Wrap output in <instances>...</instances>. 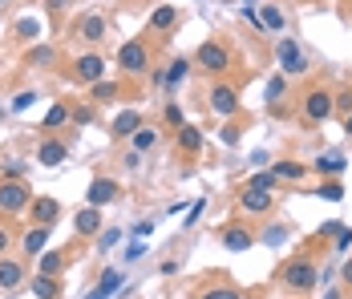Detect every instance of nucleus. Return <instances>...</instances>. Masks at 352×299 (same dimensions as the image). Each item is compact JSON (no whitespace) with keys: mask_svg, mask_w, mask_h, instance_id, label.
<instances>
[{"mask_svg":"<svg viewBox=\"0 0 352 299\" xmlns=\"http://www.w3.org/2000/svg\"><path fill=\"white\" fill-rule=\"evenodd\" d=\"M89 122H94V109L89 105H77L73 109V126H89Z\"/></svg>","mask_w":352,"mask_h":299,"instance_id":"nucleus-44","label":"nucleus"},{"mask_svg":"<svg viewBox=\"0 0 352 299\" xmlns=\"http://www.w3.org/2000/svg\"><path fill=\"white\" fill-rule=\"evenodd\" d=\"M162 122H166L170 130H178V126H186V118H182V109H178V105H166V113H162Z\"/></svg>","mask_w":352,"mask_h":299,"instance_id":"nucleus-41","label":"nucleus"},{"mask_svg":"<svg viewBox=\"0 0 352 299\" xmlns=\"http://www.w3.org/2000/svg\"><path fill=\"white\" fill-rule=\"evenodd\" d=\"M308 162H292V158H283V162H272V174L280 178V182H287V186H296V182H304L308 178Z\"/></svg>","mask_w":352,"mask_h":299,"instance_id":"nucleus-19","label":"nucleus"},{"mask_svg":"<svg viewBox=\"0 0 352 299\" xmlns=\"http://www.w3.org/2000/svg\"><path fill=\"white\" fill-rule=\"evenodd\" d=\"M344 133H349V137H352V113H349V118H344Z\"/></svg>","mask_w":352,"mask_h":299,"instance_id":"nucleus-56","label":"nucleus"},{"mask_svg":"<svg viewBox=\"0 0 352 299\" xmlns=\"http://www.w3.org/2000/svg\"><path fill=\"white\" fill-rule=\"evenodd\" d=\"M118 69L126 73V77H142L146 69H150V45L134 36V41H126L122 49H118Z\"/></svg>","mask_w":352,"mask_h":299,"instance_id":"nucleus-7","label":"nucleus"},{"mask_svg":"<svg viewBox=\"0 0 352 299\" xmlns=\"http://www.w3.org/2000/svg\"><path fill=\"white\" fill-rule=\"evenodd\" d=\"M12 36H16L21 45H36V41H41V21L29 16V12H25V16H16V21H12Z\"/></svg>","mask_w":352,"mask_h":299,"instance_id":"nucleus-22","label":"nucleus"},{"mask_svg":"<svg viewBox=\"0 0 352 299\" xmlns=\"http://www.w3.org/2000/svg\"><path fill=\"white\" fill-rule=\"evenodd\" d=\"M247 186H255V190H272V195H276V190H280V178H276L272 166H267V170H255V174L247 178Z\"/></svg>","mask_w":352,"mask_h":299,"instance_id":"nucleus-34","label":"nucleus"},{"mask_svg":"<svg viewBox=\"0 0 352 299\" xmlns=\"http://www.w3.org/2000/svg\"><path fill=\"white\" fill-rule=\"evenodd\" d=\"M340 227H344L340 219H328V223H320V234H328V239H336V234H340Z\"/></svg>","mask_w":352,"mask_h":299,"instance_id":"nucleus-47","label":"nucleus"},{"mask_svg":"<svg viewBox=\"0 0 352 299\" xmlns=\"http://www.w3.org/2000/svg\"><path fill=\"white\" fill-rule=\"evenodd\" d=\"M340 279L352 287V259H344V267H340Z\"/></svg>","mask_w":352,"mask_h":299,"instance_id":"nucleus-53","label":"nucleus"},{"mask_svg":"<svg viewBox=\"0 0 352 299\" xmlns=\"http://www.w3.org/2000/svg\"><path fill=\"white\" fill-rule=\"evenodd\" d=\"M33 202V190L25 178H0V214H25Z\"/></svg>","mask_w":352,"mask_h":299,"instance_id":"nucleus-4","label":"nucleus"},{"mask_svg":"<svg viewBox=\"0 0 352 299\" xmlns=\"http://www.w3.org/2000/svg\"><path fill=\"white\" fill-rule=\"evenodd\" d=\"M272 206H276L272 190H255V186L243 182V190H239V210L243 214H272Z\"/></svg>","mask_w":352,"mask_h":299,"instance_id":"nucleus-11","label":"nucleus"},{"mask_svg":"<svg viewBox=\"0 0 352 299\" xmlns=\"http://www.w3.org/2000/svg\"><path fill=\"white\" fill-rule=\"evenodd\" d=\"M25 65H33V69H53L57 65V45H29L25 49Z\"/></svg>","mask_w":352,"mask_h":299,"instance_id":"nucleus-20","label":"nucleus"},{"mask_svg":"<svg viewBox=\"0 0 352 299\" xmlns=\"http://www.w3.org/2000/svg\"><path fill=\"white\" fill-rule=\"evenodd\" d=\"M142 166V154L138 150H130V154H126V170H138Z\"/></svg>","mask_w":352,"mask_h":299,"instance_id":"nucleus-51","label":"nucleus"},{"mask_svg":"<svg viewBox=\"0 0 352 299\" xmlns=\"http://www.w3.org/2000/svg\"><path fill=\"white\" fill-rule=\"evenodd\" d=\"M73 81H81V85L106 81V57H102L98 49H89V53H77V61H73Z\"/></svg>","mask_w":352,"mask_h":299,"instance_id":"nucleus-8","label":"nucleus"},{"mask_svg":"<svg viewBox=\"0 0 352 299\" xmlns=\"http://www.w3.org/2000/svg\"><path fill=\"white\" fill-rule=\"evenodd\" d=\"M85 299H109V291H106V287H94V291H89Z\"/></svg>","mask_w":352,"mask_h":299,"instance_id":"nucleus-54","label":"nucleus"},{"mask_svg":"<svg viewBox=\"0 0 352 299\" xmlns=\"http://www.w3.org/2000/svg\"><path fill=\"white\" fill-rule=\"evenodd\" d=\"M203 210H207V199H199L195 206H190V214H186V223H182V227H195V223L203 219Z\"/></svg>","mask_w":352,"mask_h":299,"instance_id":"nucleus-45","label":"nucleus"},{"mask_svg":"<svg viewBox=\"0 0 352 299\" xmlns=\"http://www.w3.org/2000/svg\"><path fill=\"white\" fill-rule=\"evenodd\" d=\"M263 243H272V247H280L283 243V227L280 223H272V231H263Z\"/></svg>","mask_w":352,"mask_h":299,"instance_id":"nucleus-46","label":"nucleus"},{"mask_svg":"<svg viewBox=\"0 0 352 299\" xmlns=\"http://www.w3.org/2000/svg\"><path fill=\"white\" fill-rule=\"evenodd\" d=\"M219 137H223V146H235V142H239V126H235V122H227V126L219 130Z\"/></svg>","mask_w":352,"mask_h":299,"instance_id":"nucleus-42","label":"nucleus"},{"mask_svg":"<svg viewBox=\"0 0 352 299\" xmlns=\"http://www.w3.org/2000/svg\"><path fill=\"white\" fill-rule=\"evenodd\" d=\"M150 231H154V223H150V219H142L138 227H130V234H134V239H146Z\"/></svg>","mask_w":352,"mask_h":299,"instance_id":"nucleus-49","label":"nucleus"},{"mask_svg":"<svg viewBox=\"0 0 352 299\" xmlns=\"http://www.w3.org/2000/svg\"><path fill=\"white\" fill-rule=\"evenodd\" d=\"M312 170H316L320 178H340V174L349 170V158H344L340 150H324L316 162H312Z\"/></svg>","mask_w":352,"mask_h":299,"instance_id":"nucleus-16","label":"nucleus"},{"mask_svg":"<svg viewBox=\"0 0 352 299\" xmlns=\"http://www.w3.org/2000/svg\"><path fill=\"white\" fill-rule=\"evenodd\" d=\"M276 61H280L283 77H304V73H312L308 53H304L300 41H292V36H280V41H276Z\"/></svg>","mask_w":352,"mask_h":299,"instance_id":"nucleus-2","label":"nucleus"},{"mask_svg":"<svg viewBox=\"0 0 352 299\" xmlns=\"http://www.w3.org/2000/svg\"><path fill=\"white\" fill-rule=\"evenodd\" d=\"M154 146H158V126H146V122H142V130L130 137V150L146 154V150H154Z\"/></svg>","mask_w":352,"mask_h":299,"instance_id":"nucleus-28","label":"nucleus"},{"mask_svg":"<svg viewBox=\"0 0 352 299\" xmlns=\"http://www.w3.org/2000/svg\"><path fill=\"white\" fill-rule=\"evenodd\" d=\"M36 162H41V166H49V170L65 166V162H69V146H65L61 137H45V142L36 146Z\"/></svg>","mask_w":352,"mask_h":299,"instance_id":"nucleus-12","label":"nucleus"},{"mask_svg":"<svg viewBox=\"0 0 352 299\" xmlns=\"http://www.w3.org/2000/svg\"><path fill=\"white\" fill-rule=\"evenodd\" d=\"M276 283H280V287H287V291H312V287L320 283L316 259H312L308 251H300V255L283 259L280 271H276Z\"/></svg>","mask_w":352,"mask_h":299,"instance_id":"nucleus-1","label":"nucleus"},{"mask_svg":"<svg viewBox=\"0 0 352 299\" xmlns=\"http://www.w3.org/2000/svg\"><path fill=\"white\" fill-rule=\"evenodd\" d=\"M122 283H126V275H122V271H113V267H106V271H102V279H98V287H106L109 296H113Z\"/></svg>","mask_w":352,"mask_h":299,"instance_id":"nucleus-38","label":"nucleus"},{"mask_svg":"<svg viewBox=\"0 0 352 299\" xmlns=\"http://www.w3.org/2000/svg\"><path fill=\"white\" fill-rule=\"evenodd\" d=\"M219 243H223L227 251H251V247H255V231L235 219V223H223V227H219Z\"/></svg>","mask_w":352,"mask_h":299,"instance_id":"nucleus-9","label":"nucleus"},{"mask_svg":"<svg viewBox=\"0 0 352 299\" xmlns=\"http://www.w3.org/2000/svg\"><path fill=\"white\" fill-rule=\"evenodd\" d=\"M178 25V8L175 4H158L154 12H150V33H170Z\"/></svg>","mask_w":352,"mask_h":299,"instance_id":"nucleus-23","label":"nucleus"},{"mask_svg":"<svg viewBox=\"0 0 352 299\" xmlns=\"http://www.w3.org/2000/svg\"><path fill=\"white\" fill-rule=\"evenodd\" d=\"M0 174L4 178H25L29 174V162L25 158H8V162H0Z\"/></svg>","mask_w":352,"mask_h":299,"instance_id":"nucleus-39","label":"nucleus"},{"mask_svg":"<svg viewBox=\"0 0 352 299\" xmlns=\"http://www.w3.org/2000/svg\"><path fill=\"white\" fill-rule=\"evenodd\" d=\"M73 122V109L65 105V101H57L49 113H45V130H57V126H69Z\"/></svg>","mask_w":352,"mask_h":299,"instance_id":"nucleus-32","label":"nucleus"},{"mask_svg":"<svg viewBox=\"0 0 352 299\" xmlns=\"http://www.w3.org/2000/svg\"><path fill=\"white\" fill-rule=\"evenodd\" d=\"M142 255H146V243H142V239H134V243L126 247V255H122V259H126V263H134V259H142Z\"/></svg>","mask_w":352,"mask_h":299,"instance_id":"nucleus-43","label":"nucleus"},{"mask_svg":"<svg viewBox=\"0 0 352 299\" xmlns=\"http://www.w3.org/2000/svg\"><path fill=\"white\" fill-rule=\"evenodd\" d=\"M21 283H25V263L0 255V291H16Z\"/></svg>","mask_w":352,"mask_h":299,"instance_id":"nucleus-18","label":"nucleus"},{"mask_svg":"<svg viewBox=\"0 0 352 299\" xmlns=\"http://www.w3.org/2000/svg\"><path fill=\"white\" fill-rule=\"evenodd\" d=\"M352 247V227H340V234H336V251H349Z\"/></svg>","mask_w":352,"mask_h":299,"instance_id":"nucleus-48","label":"nucleus"},{"mask_svg":"<svg viewBox=\"0 0 352 299\" xmlns=\"http://www.w3.org/2000/svg\"><path fill=\"white\" fill-rule=\"evenodd\" d=\"M29 287H33L36 299H61V275H41L36 271L33 279H29Z\"/></svg>","mask_w":352,"mask_h":299,"instance_id":"nucleus-21","label":"nucleus"},{"mask_svg":"<svg viewBox=\"0 0 352 299\" xmlns=\"http://www.w3.org/2000/svg\"><path fill=\"white\" fill-rule=\"evenodd\" d=\"M178 150H182V154H199V150H203V130L190 126V122L178 126Z\"/></svg>","mask_w":352,"mask_h":299,"instance_id":"nucleus-26","label":"nucleus"},{"mask_svg":"<svg viewBox=\"0 0 352 299\" xmlns=\"http://www.w3.org/2000/svg\"><path fill=\"white\" fill-rule=\"evenodd\" d=\"M287 81H292V77H272V81H267V89H263V101H267V105H272V109H280L283 105V93H287Z\"/></svg>","mask_w":352,"mask_h":299,"instance_id":"nucleus-30","label":"nucleus"},{"mask_svg":"<svg viewBox=\"0 0 352 299\" xmlns=\"http://www.w3.org/2000/svg\"><path fill=\"white\" fill-rule=\"evenodd\" d=\"M65 267H69V251H41V259H36L41 275H61Z\"/></svg>","mask_w":352,"mask_h":299,"instance_id":"nucleus-25","label":"nucleus"},{"mask_svg":"<svg viewBox=\"0 0 352 299\" xmlns=\"http://www.w3.org/2000/svg\"><path fill=\"white\" fill-rule=\"evenodd\" d=\"M186 73H190V61H186V57H175L170 69H166V89H178V85L186 81Z\"/></svg>","mask_w":352,"mask_h":299,"instance_id":"nucleus-33","label":"nucleus"},{"mask_svg":"<svg viewBox=\"0 0 352 299\" xmlns=\"http://www.w3.org/2000/svg\"><path fill=\"white\" fill-rule=\"evenodd\" d=\"M158 271H162V275H178V259H166V263L158 267Z\"/></svg>","mask_w":352,"mask_h":299,"instance_id":"nucleus-52","label":"nucleus"},{"mask_svg":"<svg viewBox=\"0 0 352 299\" xmlns=\"http://www.w3.org/2000/svg\"><path fill=\"white\" fill-rule=\"evenodd\" d=\"M332 105H336V113H340V118H349V113H352V85L332 89Z\"/></svg>","mask_w":352,"mask_h":299,"instance_id":"nucleus-35","label":"nucleus"},{"mask_svg":"<svg viewBox=\"0 0 352 299\" xmlns=\"http://www.w3.org/2000/svg\"><path fill=\"white\" fill-rule=\"evenodd\" d=\"M243 299H251V296H243Z\"/></svg>","mask_w":352,"mask_h":299,"instance_id":"nucleus-58","label":"nucleus"},{"mask_svg":"<svg viewBox=\"0 0 352 299\" xmlns=\"http://www.w3.org/2000/svg\"><path fill=\"white\" fill-rule=\"evenodd\" d=\"M57 219H61V199H53V195H33V202H29V223L53 227Z\"/></svg>","mask_w":352,"mask_h":299,"instance_id":"nucleus-10","label":"nucleus"},{"mask_svg":"<svg viewBox=\"0 0 352 299\" xmlns=\"http://www.w3.org/2000/svg\"><path fill=\"white\" fill-rule=\"evenodd\" d=\"M122 243V231L118 227H102V234H98V251H109V247H118Z\"/></svg>","mask_w":352,"mask_h":299,"instance_id":"nucleus-40","label":"nucleus"},{"mask_svg":"<svg viewBox=\"0 0 352 299\" xmlns=\"http://www.w3.org/2000/svg\"><path fill=\"white\" fill-rule=\"evenodd\" d=\"M8 247H12V231L0 227V255H8Z\"/></svg>","mask_w":352,"mask_h":299,"instance_id":"nucleus-50","label":"nucleus"},{"mask_svg":"<svg viewBox=\"0 0 352 299\" xmlns=\"http://www.w3.org/2000/svg\"><path fill=\"white\" fill-rule=\"evenodd\" d=\"M207 105H211L214 118L235 122V118H239V89H235V85H227V81H214L211 89H207Z\"/></svg>","mask_w":352,"mask_h":299,"instance_id":"nucleus-6","label":"nucleus"},{"mask_svg":"<svg viewBox=\"0 0 352 299\" xmlns=\"http://www.w3.org/2000/svg\"><path fill=\"white\" fill-rule=\"evenodd\" d=\"M118 195H122V182H118V178H94L89 190H85V202H89V206H109Z\"/></svg>","mask_w":352,"mask_h":299,"instance_id":"nucleus-13","label":"nucleus"},{"mask_svg":"<svg viewBox=\"0 0 352 299\" xmlns=\"http://www.w3.org/2000/svg\"><path fill=\"white\" fill-rule=\"evenodd\" d=\"M195 65L203 69V73H211V77H223L231 69V49L223 41H203L195 49Z\"/></svg>","mask_w":352,"mask_h":299,"instance_id":"nucleus-5","label":"nucleus"},{"mask_svg":"<svg viewBox=\"0 0 352 299\" xmlns=\"http://www.w3.org/2000/svg\"><path fill=\"white\" fill-rule=\"evenodd\" d=\"M33 101H36V89H16V93H12V101H8V109H12V113H25Z\"/></svg>","mask_w":352,"mask_h":299,"instance_id":"nucleus-37","label":"nucleus"},{"mask_svg":"<svg viewBox=\"0 0 352 299\" xmlns=\"http://www.w3.org/2000/svg\"><path fill=\"white\" fill-rule=\"evenodd\" d=\"M118 93H122L118 81H94V85H89V101H102V105H106V101H118Z\"/></svg>","mask_w":352,"mask_h":299,"instance_id":"nucleus-31","label":"nucleus"},{"mask_svg":"<svg viewBox=\"0 0 352 299\" xmlns=\"http://www.w3.org/2000/svg\"><path fill=\"white\" fill-rule=\"evenodd\" d=\"M312 195L324 199V202H340L344 199V182H340V178H320L316 186H312Z\"/></svg>","mask_w":352,"mask_h":299,"instance_id":"nucleus-27","label":"nucleus"},{"mask_svg":"<svg viewBox=\"0 0 352 299\" xmlns=\"http://www.w3.org/2000/svg\"><path fill=\"white\" fill-rule=\"evenodd\" d=\"M138 130H142V113L138 109H122V113L113 118V126H109V133H113L118 142H130Z\"/></svg>","mask_w":352,"mask_h":299,"instance_id":"nucleus-17","label":"nucleus"},{"mask_svg":"<svg viewBox=\"0 0 352 299\" xmlns=\"http://www.w3.org/2000/svg\"><path fill=\"white\" fill-rule=\"evenodd\" d=\"M199 299H243V291H239V287H231V283H219V287H207Z\"/></svg>","mask_w":352,"mask_h":299,"instance_id":"nucleus-36","label":"nucleus"},{"mask_svg":"<svg viewBox=\"0 0 352 299\" xmlns=\"http://www.w3.org/2000/svg\"><path fill=\"white\" fill-rule=\"evenodd\" d=\"M45 4H49V8H53V12H57V8H65V4H69V0H45Z\"/></svg>","mask_w":352,"mask_h":299,"instance_id":"nucleus-55","label":"nucleus"},{"mask_svg":"<svg viewBox=\"0 0 352 299\" xmlns=\"http://www.w3.org/2000/svg\"><path fill=\"white\" fill-rule=\"evenodd\" d=\"M243 4H255V0H243Z\"/></svg>","mask_w":352,"mask_h":299,"instance_id":"nucleus-57","label":"nucleus"},{"mask_svg":"<svg viewBox=\"0 0 352 299\" xmlns=\"http://www.w3.org/2000/svg\"><path fill=\"white\" fill-rule=\"evenodd\" d=\"M73 231H77V239H94V234H102V206H85V210H77V214H73Z\"/></svg>","mask_w":352,"mask_h":299,"instance_id":"nucleus-15","label":"nucleus"},{"mask_svg":"<svg viewBox=\"0 0 352 299\" xmlns=\"http://www.w3.org/2000/svg\"><path fill=\"white\" fill-rule=\"evenodd\" d=\"M106 16H98V12H85V16H81V21H77V36H81V41H85V45H94V49H98V45H102V41H106Z\"/></svg>","mask_w":352,"mask_h":299,"instance_id":"nucleus-14","label":"nucleus"},{"mask_svg":"<svg viewBox=\"0 0 352 299\" xmlns=\"http://www.w3.org/2000/svg\"><path fill=\"white\" fill-rule=\"evenodd\" d=\"M49 231H53V227H36V223H33V231L21 234V251H25V259L45 251V243H49Z\"/></svg>","mask_w":352,"mask_h":299,"instance_id":"nucleus-24","label":"nucleus"},{"mask_svg":"<svg viewBox=\"0 0 352 299\" xmlns=\"http://www.w3.org/2000/svg\"><path fill=\"white\" fill-rule=\"evenodd\" d=\"M259 16H263V29H267V33H283V29H287V16L280 12V4H272V0L263 4Z\"/></svg>","mask_w":352,"mask_h":299,"instance_id":"nucleus-29","label":"nucleus"},{"mask_svg":"<svg viewBox=\"0 0 352 299\" xmlns=\"http://www.w3.org/2000/svg\"><path fill=\"white\" fill-rule=\"evenodd\" d=\"M300 113H304V122H308V126H320V122H328V118L336 113V105H332V89H324V85H312V89L300 98Z\"/></svg>","mask_w":352,"mask_h":299,"instance_id":"nucleus-3","label":"nucleus"}]
</instances>
